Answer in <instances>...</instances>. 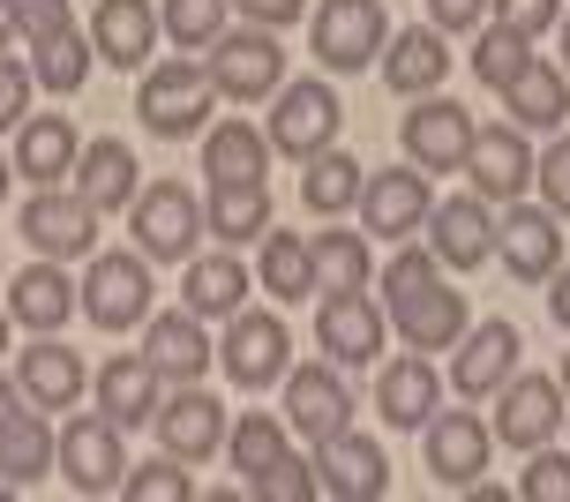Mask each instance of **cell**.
Masks as SVG:
<instances>
[{
  "instance_id": "cell-35",
  "label": "cell",
  "mask_w": 570,
  "mask_h": 502,
  "mask_svg": "<svg viewBox=\"0 0 570 502\" xmlns=\"http://www.w3.org/2000/svg\"><path fill=\"white\" fill-rule=\"evenodd\" d=\"M46 465H60V435L46 427L38 405H23V413L0 427V473L16 480V488H30V480H46Z\"/></svg>"
},
{
  "instance_id": "cell-5",
  "label": "cell",
  "mask_w": 570,
  "mask_h": 502,
  "mask_svg": "<svg viewBox=\"0 0 570 502\" xmlns=\"http://www.w3.org/2000/svg\"><path fill=\"white\" fill-rule=\"evenodd\" d=\"M128 233H136V255H150V263H188V255H196V233H203V203L188 196L180 180L136 188Z\"/></svg>"
},
{
  "instance_id": "cell-36",
  "label": "cell",
  "mask_w": 570,
  "mask_h": 502,
  "mask_svg": "<svg viewBox=\"0 0 570 502\" xmlns=\"http://www.w3.org/2000/svg\"><path fill=\"white\" fill-rule=\"evenodd\" d=\"M203 173L210 180H263L271 173V136L248 128V120H226L203 136Z\"/></svg>"
},
{
  "instance_id": "cell-53",
  "label": "cell",
  "mask_w": 570,
  "mask_h": 502,
  "mask_svg": "<svg viewBox=\"0 0 570 502\" xmlns=\"http://www.w3.org/2000/svg\"><path fill=\"white\" fill-rule=\"evenodd\" d=\"M435 30H481L488 23V0H428Z\"/></svg>"
},
{
  "instance_id": "cell-25",
  "label": "cell",
  "mask_w": 570,
  "mask_h": 502,
  "mask_svg": "<svg viewBox=\"0 0 570 502\" xmlns=\"http://www.w3.org/2000/svg\"><path fill=\"white\" fill-rule=\"evenodd\" d=\"M142 361L158 367V383H203V367L218 361V345L203 337V315H150L142 331Z\"/></svg>"
},
{
  "instance_id": "cell-3",
  "label": "cell",
  "mask_w": 570,
  "mask_h": 502,
  "mask_svg": "<svg viewBox=\"0 0 570 502\" xmlns=\"http://www.w3.org/2000/svg\"><path fill=\"white\" fill-rule=\"evenodd\" d=\"M278 106H271V150H285V158H315V150H331L338 142V120H345V106H338V90L323 83V76H301V83H278L271 90Z\"/></svg>"
},
{
  "instance_id": "cell-58",
  "label": "cell",
  "mask_w": 570,
  "mask_h": 502,
  "mask_svg": "<svg viewBox=\"0 0 570 502\" xmlns=\"http://www.w3.org/2000/svg\"><path fill=\"white\" fill-rule=\"evenodd\" d=\"M8 180H16V158H0V196H8Z\"/></svg>"
},
{
  "instance_id": "cell-49",
  "label": "cell",
  "mask_w": 570,
  "mask_h": 502,
  "mask_svg": "<svg viewBox=\"0 0 570 502\" xmlns=\"http://www.w3.org/2000/svg\"><path fill=\"white\" fill-rule=\"evenodd\" d=\"M533 180H541V203L556 210V218H570V136H556L533 158Z\"/></svg>"
},
{
  "instance_id": "cell-22",
  "label": "cell",
  "mask_w": 570,
  "mask_h": 502,
  "mask_svg": "<svg viewBox=\"0 0 570 502\" xmlns=\"http://www.w3.org/2000/svg\"><path fill=\"white\" fill-rule=\"evenodd\" d=\"M511 375H518V331H511V323H473V331L458 337L451 383H458L465 405H473V397H495Z\"/></svg>"
},
{
  "instance_id": "cell-2",
  "label": "cell",
  "mask_w": 570,
  "mask_h": 502,
  "mask_svg": "<svg viewBox=\"0 0 570 502\" xmlns=\"http://www.w3.org/2000/svg\"><path fill=\"white\" fill-rule=\"evenodd\" d=\"M308 46L331 76H361L391 46V16H383V0H323L308 23Z\"/></svg>"
},
{
  "instance_id": "cell-57",
  "label": "cell",
  "mask_w": 570,
  "mask_h": 502,
  "mask_svg": "<svg viewBox=\"0 0 570 502\" xmlns=\"http://www.w3.org/2000/svg\"><path fill=\"white\" fill-rule=\"evenodd\" d=\"M556 30H563V76H570V8H563V23H556Z\"/></svg>"
},
{
  "instance_id": "cell-48",
  "label": "cell",
  "mask_w": 570,
  "mask_h": 502,
  "mask_svg": "<svg viewBox=\"0 0 570 502\" xmlns=\"http://www.w3.org/2000/svg\"><path fill=\"white\" fill-rule=\"evenodd\" d=\"M525 502H570V457L563 450H533V465H525V488H518Z\"/></svg>"
},
{
  "instance_id": "cell-31",
  "label": "cell",
  "mask_w": 570,
  "mask_h": 502,
  "mask_svg": "<svg viewBox=\"0 0 570 502\" xmlns=\"http://www.w3.org/2000/svg\"><path fill=\"white\" fill-rule=\"evenodd\" d=\"M98 413L114 427H150V413H158V367L142 353H114L98 367Z\"/></svg>"
},
{
  "instance_id": "cell-15",
  "label": "cell",
  "mask_w": 570,
  "mask_h": 502,
  "mask_svg": "<svg viewBox=\"0 0 570 502\" xmlns=\"http://www.w3.org/2000/svg\"><path fill=\"white\" fill-rule=\"evenodd\" d=\"M315 345H323V361H338V367H368L383 353V307L368 293H323Z\"/></svg>"
},
{
  "instance_id": "cell-6",
  "label": "cell",
  "mask_w": 570,
  "mask_h": 502,
  "mask_svg": "<svg viewBox=\"0 0 570 502\" xmlns=\"http://www.w3.org/2000/svg\"><path fill=\"white\" fill-rule=\"evenodd\" d=\"M83 315L106 337L150 323V255H90V278H83Z\"/></svg>"
},
{
  "instance_id": "cell-30",
  "label": "cell",
  "mask_w": 570,
  "mask_h": 502,
  "mask_svg": "<svg viewBox=\"0 0 570 502\" xmlns=\"http://www.w3.org/2000/svg\"><path fill=\"white\" fill-rule=\"evenodd\" d=\"M76 307H83V301H76V285L60 278V263H53V255H38L23 278L8 285V315H16L23 331H38V337H53L60 323L76 315Z\"/></svg>"
},
{
  "instance_id": "cell-34",
  "label": "cell",
  "mask_w": 570,
  "mask_h": 502,
  "mask_svg": "<svg viewBox=\"0 0 570 502\" xmlns=\"http://www.w3.org/2000/svg\"><path fill=\"white\" fill-rule=\"evenodd\" d=\"M503 106H511L518 128H563L570 120V76L548 68V60H525L511 83H503Z\"/></svg>"
},
{
  "instance_id": "cell-12",
  "label": "cell",
  "mask_w": 570,
  "mask_h": 502,
  "mask_svg": "<svg viewBox=\"0 0 570 502\" xmlns=\"http://www.w3.org/2000/svg\"><path fill=\"white\" fill-rule=\"evenodd\" d=\"M285 427L308 435V443L353 427V391H345V367L338 361H308V367L285 375Z\"/></svg>"
},
{
  "instance_id": "cell-47",
  "label": "cell",
  "mask_w": 570,
  "mask_h": 502,
  "mask_svg": "<svg viewBox=\"0 0 570 502\" xmlns=\"http://www.w3.org/2000/svg\"><path fill=\"white\" fill-rule=\"evenodd\" d=\"M488 16H495L503 30H518V38L533 46L541 30H556V23H563V0H488Z\"/></svg>"
},
{
  "instance_id": "cell-45",
  "label": "cell",
  "mask_w": 570,
  "mask_h": 502,
  "mask_svg": "<svg viewBox=\"0 0 570 502\" xmlns=\"http://www.w3.org/2000/svg\"><path fill=\"white\" fill-rule=\"evenodd\" d=\"M248 495H256V502H308V495H323V488H315V465H308V457H293V450H285L271 473L248 480Z\"/></svg>"
},
{
  "instance_id": "cell-14",
  "label": "cell",
  "mask_w": 570,
  "mask_h": 502,
  "mask_svg": "<svg viewBox=\"0 0 570 502\" xmlns=\"http://www.w3.org/2000/svg\"><path fill=\"white\" fill-rule=\"evenodd\" d=\"M465 180L481 203H518L525 180H533V150H525V128L503 120V128H473V150H465Z\"/></svg>"
},
{
  "instance_id": "cell-20",
  "label": "cell",
  "mask_w": 570,
  "mask_h": 502,
  "mask_svg": "<svg viewBox=\"0 0 570 502\" xmlns=\"http://www.w3.org/2000/svg\"><path fill=\"white\" fill-rule=\"evenodd\" d=\"M465 150H473V120H465V106H451V98H421V106L405 112V158H413L421 173H458Z\"/></svg>"
},
{
  "instance_id": "cell-28",
  "label": "cell",
  "mask_w": 570,
  "mask_h": 502,
  "mask_svg": "<svg viewBox=\"0 0 570 502\" xmlns=\"http://www.w3.org/2000/svg\"><path fill=\"white\" fill-rule=\"evenodd\" d=\"M451 76V53H443V30H399L391 46H383V83L399 90V98H435Z\"/></svg>"
},
{
  "instance_id": "cell-43",
  "label": "cell",
  "mask_w": 570,
  "mask_h": 502,
  "mask_svg": "<svg viewBox=\"0 0 570 502\" xmlns=\"http://www.w3.org/2000/svg\"><path fill=\"white\" fill-rule=\"evenodd\" d=\"M525 60H533V46H525L518 30H503V23H488L481 38H473V76H481L488 90H503L518 68H525Z\"/></svg>"
},
{
  "instance_id": "cell-16",
  "label": "cell",
  "mask_w": 570,
  "mask_h": 502,
  "mask_svg": "<svg viewBox=\"0 0 570 502\" xmlns=\"http://www.w3.org/2000/svg\"><path fill=\"white\" fill-rule=\"evenodd\" d=\"M421 233H428V248H435L443 270H481L488 255H495V218H488L481 196H443L428 210Z\"/></svg>"
},
{
  "instance_id": "cell-8",
  "label": "cell",
  "mask_w": 570,
  "mask_h": 502,
  "mask_svg": "<svg viewBox=\"0 0 570 502\" xmlns=\"http://www.w3.org/2000/svg\"><path fill=\"white\" fill-rule=\"evenodd\" d=\"M285 353H293V337H285V315H271V307H240L218 345V361L240 391H271L285 375Z\"/></svg>"
},
{
  "instance_id": "cell-55",
  "label": "cell",
  "mask_w": 570,
  "mask_h": 502,
  "mask_svg": "<svg viewBox=\"0 0 570 502\" xmlns=\"http://www.w3.org/2000/svg\"><path fill=\"white\" fill-rule=\"evenodd\" d=\"M23 405H30V397H23V391H16V383H8V375H0V427H8V420L23 413Z\"/></svg>"
},
{
  "instance_id": "cell-41",
  "label": "cell",
  "mask_w": 570,
  "mask_h": 502,
  "mask_svg": "<svg viewBox=\"0 0 570 502\" xmlns=\"http://www.w3.org/2000/svg\"><path fill=\"white\" fill-rule=\"evenodd\" d=\"M278 457H285V420L278 413H240L226 427V465H233V473L256 480V473H271Z\"/></svg>"
},
{
  "instance_id": "cell-23",
  "label": "cell",
  "mask_w": 570,
  "mask_h": 502,
  "mask_svg": "<svg viewBox=\"0 0 570 502\" xmlns=\"http://www.w3.org/2000/svg\"><path fill=\"white\" fill-rule=\"evenodd\" d=\"M90 53L106 60V68H142V60L158 53V0H98Z\"/></svg>"
},
{
  "instance_id": "cell-46",
  "label": "cell",
  "mask_w": 570,
  "mask_h": 502,
  "mask_svg": "<svg viewBox=\"0 0 570 502\" xmlns=\"http://www.w3.org/2000/svg\"><path fill=\"white\" fill-rule=\"evenodd\" d=\"M435 278H443L435 248H405L399 240V255L383 263V293H391V301H405V293H421V285H435Z\"/></svg>"
},
{
  "instance_id": "cell-51",
  "label": "cell",
  "mask_w": 570,
  "mask_h": 502,
  "mask_svg": "<svg viewBox=\"0 0 570 502\" xmlns=\"http://www.w3.org/2000/svg\"><path fill=\"white\" fill-rule=\"evenodd\" d=\"M16 30H23L30 46H46L60 30H76V16H68V0H16Z\"/></svg>"
},
{
  "instance_id": "cell-42",
  "label": "cell",
  "mask_w": 570,
  "mask_h": 502,
  "mask_svg": "<svg viewBox=\"0 0 570 502\" xmlns=\"http://www.w3.org/2000/svg\"><path fill=\"white\" fill-rule=\"evenodd\" d=\"M226 8H233V0H166V8H158V30H166L173 46L203 53V46L226 30Z\"/></svg>"
},
{
  "instance_id": "cell-38",
  "label": "cell",
  "mask_w": 570,
  "mask_h": 502,
  "mask_svg": "<svg viewBox=\"0 0 570 502\" xmlns=\"http://www.w3.org/2000/svg\"><path fill=\"white\" fill-rule=\"evenodd\" d=\"M361 188H368V173L353 166L345 150H315V158H308V180H301V203H308L315 218H338V210H353V203H361Z\"/></svg>"
},
{
  "instance_id": "cell-32",
  "label": "cell",
  "mask_w": 570,
  "mask_h": 502,
  "mask_svg": "<svg viewBox=\"0 0 570 502\" xmlns=\"http://www.w3.org/2000/svg\"><path fill=\"white\" fill-rule=\"evenodd\" d=\"M435 397H443V383H435V367L421 353H405V361H391L375 375V413L391 420V427H428L435 420Z\"/></svg>"
},
{
  "instance_id": "cell-33",
  "label": "cell",
  "mask_w": 570,
  "mask_h": 502,
  "mask_svg": "<svg viewBox=\"0 0 570 502\" xmlns=\"http://www.w3.org/2000/svg\"><path fill=\"white\" fill-rule=\"evenodd\" d=\"M203 233H218L226 248H240V240H263V233H271V188H263V180H210Z\"/></svg>"
},
{
  "instance_id": "cell-11",
  "label": "cell",
  "mask_w": 570,
  "mask_h": 502,
  "mask_svg": "<svg viewBox=\"0 0 570 502\" xmlns=\"http://www.w3.org/2000/svg\"><path fill=\"white\" fill-rule=\"evenodd\" d=\"M23 240L53 263H76V255H98V210H90L76 188H38L23 203Z\"/></svg>"
},
{
  "instance_id": "cell-19",
  "label": "cell",
  "mask_w": 570,
  "mask_h": 502,
  "mask_svg": "<svg viewBox=\"0 0 570 502\" xmlns=\"http://www.w3.org/2000/svg\"><path fill=\"white\" fill-rule=\"evenodd\" d=\"M428 210H435V188H428V173H375L368 188H361V225H368L375 240H405V233H421Z\"/></svg>"
},
{
  "instance_id": "cell-60",
  "label": "cell",
  "mask_w": 570,
  "mask_h": 502,
  "mask_svg": "<svg viewBox=\"0 0 570 502\" xmlns=\"http://www.w3.org/2000/svg\"><path fill=\"white\" fill-rule=\"evenodd\" d=\"M556 383H563V397H570V353H563V375H556Z\"/></svg>"
},
{
  "instance_id": "cell-50",
  "label": "cell",
  "mask_w": 570,
  "mask_h": 502,
  "mask_svg": "<svg viewBox=\"0 0 570 502\" xmlns=\"http://www.w3.org/2000/svg\"><path fill=\"white\" fill-rule=\"evenodd\" d=\"M30 90H38L30 60H0V128H23L30 120Z\"/></svg>"
},
{
  "instance_id": "cell-56",
  "label": "cell",
  "mask_w": 570,
  "mask_h": 502,
  "mask_svg": "<svg viewBox=\"0 0 570 502\" xmlns=\"http://www.w3.org/2000/svg\"><path fill=\"white\" fill-rule=\"evenodd\" d=\"M8 38H23L16 30V0H0V53H8Z\"/></svg>"
},
{
  "instance_id": "cell-21",
  "label": "cell",
  "mask_w": 570,
  "mask_h": 502,
  "mask_svg": "<svg viewBox=\"0 0 570 502\" xmlns=\"http://www.w3.org/2000/svg\"><path fill=\"white\" fill-rule=\"evenodd\" d=\"M76 196L98 210V218H114V210H128L136 203V188H142V166H136V150L120 136H98V142H83V158H76Z\"/></svg>"
},
{
  "instance_id": "cell-1",
  "label": "cell",
  "mask_w": 570,
  "mask_h": 502,
  "mask_svg": "<svg viewBox=\"0 0 570 502\" xmlns=\"http://www.w3.org/2000/svg\"><path fill=\"white\" fill-rule=\"evenodd\" d=\"M136 112L150 136H203L210 128V112H218V83H210V68L203 60H166V68H150L136 90Z\"/></svg>"
},
{
  "instance_id": "cell-7",
  "label": "cell",
  "mask_w": 570,
  "mask_h": 502,
  "mask_svg": "<svg viewBox=\"0 0 570 502\" xmlns=\"http://www.w3.org/2000/svg\"><path fill=\"white\" fill-rule=\"evenodd\" d=\"M308 465H315V488H323L331 502H383L391 495V457H383V443L353 435V427L323 435Z\"/></svg>"
},
{
  "instance_id": "cell-54",
  "label": "cell",
  "mask_w": 570,
  "mask_h": 502,
  "mask_svg": "<svg viewBox=\"0 0 570 502\" xmlns=\"http://www.w3.org/2000/svg\"><path fill=\"white\" fill-rule=\"evenodd\" d=\"M548 285H556V293H548V307H556V323H563V331H570V263H563V270H556V278H548Z\"/></svg>"
},
{
  "instance_id": "cell-59",
  "label": "cell",
  "mask_w": 570,
  "mask_h": 502,
  "mask_svg": "<svg viewBox=\"0 0 570 502\" xmlns=\"http://www.w3.org/2000/svg\"><path fill=\"white\" fill-rule=\"evenodd\" d=\"M8 323H16V315H8V307H0V353H8Z\"/></svg>"
},
{
  "instance_id": "cell-39",
  "label": "cell",
  "mask_w": 570,
  "mask_h": 502,
  "mask_svg": "<svg viewBox=\"0 0 570 502\" xmlns=\"http://www.w3.org/2000/svg\"><path fill=\"white\" fill-rule=\"evenodd\" d=\"M263 293H278L285 307L293 301H308L315 293V248L301 240V233H263Z\"/></svg>"
},
{
  "instance_id": "cell-24",
  "label": "cell",
  "mask_w": 570,
  "mask_h": 502,
  "mask_svg": "<svg viewBox=\"0 0 570 502\" xmlns=\"http://www.w3.org/2000/svg\"><path fill=\"white\" fill-rule=\"evenodd\" d=\"M391 323L405 331V353H451L458 337H465V293H451V285L435 278L421 293L391 301Z\"/></svg>"
},
{
  "instance_id": "cell-44",
  "label": "cell",
  "mask_w": 570,
  "mask_h": 502,
  "mask_svg": "<svg viewBox=\"0 0 570 502\" xmlns=\"http://www.w3.org/2000/svg\"><path fill=\"white\" fill-rule=\"evenodd\" d=\"M120 495H128V502H188V495H196V480L180 473V457H173V450H158L150 465H128Z\"/></svg>"
},
{
  "instance_id": "cell-61",
  "label": "cell",
  "mask_w": 570,
  "mask_h": 502,
  "mask_svg": "<svg viewBox=\"0 0 570 502\" xmlns=\"http://www.w3.org/2000/svg\"><path fill=\"white\" fill-rule=\"evenodd\" d=\"M8 495H16V480H8V473H0V502H8Z\"/></svg>"
},
{
  "instance_id": "cell-26",
  "label": "cell",
  "mask_w": 570,
  "mask_h": 502,
  "mask_svg": "<svg viewBox=\"0 0 570 502\" xmlns=\"http://www.w3.org/2000/svg\"><path fill=\"white\" fill-rule=\"evenodd\" d=\"M76 158H83V136H76L68 112H30L23 128H16V173L38 180V188H60L76 173Z\"/></svg>"
},
{
  "instance_id": "cell-18",
  "label": "cell",
  "mask_w": 570,
  "mask_h": 502,
  "mask_svg": "<svg viewBox=\"0 0 570 502\" xmlns=\"http://www.w3.org/2000/svg\"><path fill=\"white\" fill-rule=\"evenodd\" d=\"M488 450H495V427L481 413H435L428 420V473L443 480V488H473L488 473Z\"/></svg>"
},
{
  "instance_id": "cell-27",
  "label": "cell",
  "mask_w": 570,
  "mask_h": 502,
  "mask_svg": "<svg viewBox=\"0 0 570 502\" xmlns=\"http://www.w3.org/2000/svg\"><path fill=\"white\" fill-rule=\"evenodd\" d=\"M16 391L38 405V413H68L83 397V361L60 345V337H38L23 361H16Z\"/></svg>"
},
{
  "instance_id": "cell-13",
  "label": "cell",
  "mask_w": 570,
  "mask_h": 502,
  "mask_svg": "<svg viewBox=\"0 0 570 502\" xmlns=\"http://www.w3.org/2000/svg\"><path fill=\"white\" fill-rule=\"evenodd\" d=\"M556 427H563V383L556 375H511L495 391V443L541 450Z\"/></svg>"
},
{
  "instance_id": "cell-37",
  "label": "cell",
  "mask_w": 570,
  "mask_h": 502,
  "mask_svg": "<svg viewBox=\"0 0 570 502\" xmlns=\"http://www.w3.org/2000/svg\"><path fill=\"white\" fill-rule=\"evenodd\" d=\"M315 293H361L375 278V255L368 233H315Z\"/></svg>"
},
{
  "instance_id": "cell-29",
  "label": "cell",
  "mask_w": 570,
  "mask_h": 502,
  "mask_svg": "<svg viewBox=\"0 0 570 502\" xmlns=\"http://www.w3.org/2000/svg\"><path fill=\"white\" fill-rule=\"evenodd\" d=\"M180 307H188V315H203V323H233V315L248 307V270H240L226 248H218V255H188Z\"/></svg>"
},
{
  "instance_id": "cell-10",
  "label": "cell",
  "mask_w": 570,
  "mask_h": 502,
  "mask_svg": "<svg viewBox=\"0 0 570 502\" xmlns=\"http://www.w3.org/2000/svg\"><path fill=\"white\" fill-rule=\"evenodd\" d=\"M60 473L76 495H114L128 480V450H120V427L106 413H83L60 427Z\"/></svg>"
},
{
  "instance_id": "cell-17",
  "label": "cell",
  "mask_w": 570,
  "mask_h": 502,
  "mask_svg": "<svg viewBox=\"0 0 570 502\" xmlns=\"http://www.w3.org/2000/svg\"><path fill=\"white\" fill-rule=\"evenodd\" d=\"M150 427H158V443H166L180 465H196V457H210V450L226 443V405L210 391H196V383H180L173 397H158Z\"/></svg>"
},
{
  "instance_id": "cell-40",
  "label": "cell",
  "mask_w": 570,
  "mask_h": 502,
  "mask_svg": "<svg viewBox=\"0 0 570 502\" xmlns=\"http://www.w3.org/2000/svg\"><path fill=\"white\" fill-rule=\"evenodd\" d=\"M90 38L83 30H60V38H46V46H30V76L53 90V98H76V90L90 83Z\"/></svg>"
},
{
  "instance_id": "cell-9",
  "label": "cell",
  "mask_w": 570,
  "mask_h": 502,
  "mask_svg": "<svg viewBox=\"0 0 570 502\" xmlns=\"http://www.w3.org/2000/svg\"><path fill=\"white\" fill-rule=\"evenodd\" d=\"M495 255H503V270H511L518 285H548L556 270H563V225H556V210H533V203L518 196L511 218H495Z\"/></svg>"
},
{
  "instance_id": "cell-4",
  "label": "cell",
  "mask_w": 570,
  "mask_h": 502,
  "mask_svg": "<svg viewBox=\"0 0 570 502\" xmlns=\"http://www.w3.org/2000/svg\"><path fill=\"white\" fill-rule=\"evenodd\" d=\"M203 68H210L218 98L256 106V98H271V90L285 83V46H278V30H218Z\"/></svg>"
},
{
  "instance_id": "cell-52",
  "label": "cell",
  "mask_w": 570,
  "mask_h": 502,
  "mask_svg": "<svg viewBox=\"0 0 570 502\" xmlns=\"http://www.w3.org/2000/svg\"><path fill=\"white\" fill-rule=\"evenodd\" d=\"M233 8H240L256 30H285V23H301V8H308V0H233Z\"/></svg>"
}]
</instances>
